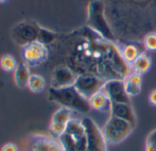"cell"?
<instances>
[{
  "instance_id": "obj_10",
  "label": "cell",
  "mask_w": 156,
  "mask_h": 151,
  "mask_svg": "<svg viewBox=\"0 0 156 151\" xmlns=\"http://www.w3.org/2000/svg\"><path fill=\"white\" fill-rule=\"evenodd\" d=\"M111 116L117 117L123 121L128 122L131 125H135L136 123V116L133 109L129 105V103H116L112 102L111 106Z\"/></svg>"
},
{
  "instance_id": "obj_6",
  "label": "cell",
  "mask_w": 156,
  "mask_h": 151,
  "mask_svg": "<svg viewBox=\"0 0 156 151\" xmlns=\"http://www.w3.org/2000/svg\"><path fill=\"white\" fill-rule=\"evenodd\" d=\"M105 82L106 81L103 79L98 78L95 75L85 74L78 76L73 87L81 95L87 99H89L92 95L103 89Z\"/></svg>"
},
{
  "instance_id": "obj_29",
  "label": "cell",
  "mask_w": 156,
  "mask_h": 151,
  "mask_svg": "<svg viewBox=\"0 0 156 151\" xmlns=\"http://www.w3.org/2000/svg\"><path fill=\"white\" fill-rule=\"evenodd\" d=\"M145 151H156V145L151 143H146Z\"/></svg>"
},
{
  "instance_id": "obj_23",
  "label": "cell",
  "mask_w": 156,
  "mask_h": 151,
  "mask_svg": "<svg viewBox=\"0 0 156 151\" xmlns=\"http://www.w3.org/2000/svg\"><path fill=\"white\" fill-rule=\"evenodd\" d=\"M124 82H125V90L129 97H133L139 94V92L140 91V86L131 84L127 81H124Z\"/></svg>"
},
{
  "instance_id": "obj_14",
  "label": "cell",
  "mask_w": 156,
  "mask_h": 151,
  "mask_svg": "<svg viewBox=\"0 0 156 151\" xmlns=\"http://www.w3.org/2000/svg\"><path fill=\"white\" fill-rule=\"evenodd\" d=\"M65 133L73 136L74 139H78L86 135V129L83 122L76 119H71L66 125Z\"/></svg>"
},
{
  "instance_id": "obj_27",
  "label": "cell",
  "mask_w": 156,
  "mask_h": 151,
  "mask_svg": "<svg viewBox=\"0 0 156 151\" xmlns=\"http://www.w3.org/2000/svg\"><path fill=\"white\" fill-rule=\"evenodd\" d=\"M146 143H151V144H155V145H156V130L152 131V132L148 135Z\"/></svg>"
},
{
  "instance_id": "obj_12",
  "label": "cell",
  "mask_w": 156,
  "mask_h": 151,
  "mask_svg": "<svg viewBox=\"0 0 156 151\" xmlns=\"http://www.w3.org/2000/svg\"><path fill=\"white\" fill-rule=\"evenodd\" d=\"M56 141L43 136L34 135L30 138L29 151H53Z\"/></svg>"
},
{
  "instance_id": "obj_9",
  "label": "cell",
  "mask_w": 156,
  "mask_h": 151,
  "mask_svg": "<svg viewBox=\"0 0 156 151\" xmlns=\"http://www.w3.org/2000/svg\"><path fill=\"white\" fill-rule=\"evenodd\" d=\"M74 74L67 67H57L52 73L51 77V88L60 89L73 86L76 80Z\"/></svg>"
},
{
  "instance_id": "obj_2",
  "label": "cell",
  "mask_w": 156,
  "mask_h": 151,
  "mask_svg": "<svg viewBox=\"0 0 156 151\" xmlns=\"http://www.w3.org/2000/svg\"><path fill=\"white\" fill-rule=\"evenodd\" d=\"M134 126L126 121L111 116L104 126L103 134L107 143L116 145L124 141L133 131Z\"/></svg>"
},
{
  "instance_id": "obj_24",
  "label": "cell",
  "mask_w": 156,
  "mask_h": 151,
  "mask_svg": "<svg viewBox=\"0 0 156 151\" xmlns=\"http://www.w3.org/2000/svg\"><path fill=\"white\" fill-rule=\"evenodd\" d=\"M52 39V34L50 33L49 31L43 30V29H41L40 30V33H39V36H38V40L40 42L43 43L44 45L46 43H49Z\"/></svg>"
},
{
  "instance_id": "obj_15",
  "label": "cell",
  "mask_w": 156,
  "mask_h": 151,
  "mask_svg": "<svg viewBox=\"0 0 156 151\" xmlns=\"http://www.w3.org/2000/svg\"><path fill=\"white\" fill-rule=\"evenodd\" d=\"M151 65V60L146 54H140L138 58L131 64V68L134 73L142 75L146 73Z\"/></svg>"
},
{
  "instance_id": "obj_22",
  "label": "cell",
  "mask_w": 156,
  "mask_h": 151,
  "mask_svg": "<svg viewBox=\"0 0 156 151\" xmlns=\"http://www.w3.org/2000/svg\"><path fill=\"white\" fill-rule=\"evenodd\" d=\"M144 44L148 50L156 51V33H150L144 38Z\"/></svg>"
},
{
  "instance_id": "obj_16",
  "label": "cell",
  "mask_w": 156,
  "mask_h": 151,
  "mask_svg": "<svg viewBox=\"0 0 156 151\" xmlns=\"http://www.w3.org/2000/svg\"><path fill=\"white\" fill-rule=\"evenodd\" d=\"M32 92L39 93L41 92L45 88V80L42 77L36 74L30 76L28 86H27Z\"/></svg>"
},
{
  "instance_id": "obj_5",
  "label": "cell",
  "mask_w": 156,
  "mask_h": 151,
  "mask_svg": "<svg viewBox=\"0 0 156 151\" xmlns=\"http://www.w3.org/2000/svg\"><path fill=\"white\" fill-rule=\"evenodd\" d=\"M40 28L34 22L22 21L17 24L11 31L12 40L19 45L25 46L38 40Z\"/></svg>"
},
{
  "instance_id": "obj_21",
  "label": "cell",
  "mask_w": 156,
  "mask_h": 151,
  "mask_svg": "<svg viewBox=\"0 0 156 151\" xmlns=\"http://www.w3.org/2000/svg\"><path fill=\"white\" fill-rule=\"evenodd\" d=\"M66 125L67 124H62V123H52L51 122V124L49 126V130L51 134L55 136V137H60L62 134L65 133L66 130Z\"/></svg>"
},
{
  "instance_id": "obj_8",
  "label": "cell",
  "mask_w": 156,
  "mask_h": 151,
  "mask_svg": "<svg viewBox=\"0 0 156 151\" xmlns=\"http://www.w3.org/2000/svg\"><path fill=\"white\" fill-rule=\"evenodd\" d=\"M102 90L112 102L129 103V97L125 90V82L122 79H110L105 82Z\"/></svg>"
},
{
  "instance_id": "obj_4",
  "label": "cell",
  "mask_w": 156,
  "mask_h": 151,
  "mask_svg": "<svg viewBox=\"0 0 156 151\" xmlns=\"http://www.w3.org/2000/svg\"><path fill=\"white\" fill-rule=\"evenodd\" d=\"M88 24L105 39L108 41H112L114 39L113 33L105 20L104 6L101 2L95 1L90 5Z\"/></svg>"
},
{
  "instance_id": "obj_26",
  "label": "cell",
  "mask_w": 156,
  "mask_h": 151,
  "mask_svg": "<svg viewBox=\"0 0 156 151\" xmlns=\"http://www.w3.org/2000/svg\"><path fill=\"white\" fill-rule=\"evenodd\" d=\"M0 151H19V148L14 143H8L1 147Z\"/></svg>"
},
{
  "instance_id": "obj_7",
  "label": "cell",
  "mask_w": 156,
  "mask_h": 151,
  "mask_svg": "<svg viewBox=\"0 0 156 151\" xmlns=\"http://www.w3.org/2000/svg\"><path fill=\"white\" fill-rule=\"evenodd\" d=\"M48 55L46 46L39 41L25 45L22 49V57L28 65H37L42 63Z\"/></svg>"
},
{
  "instance_id": "obj_31",
  "label": "cell",
  "mask_w": 156,
  "mask_h": 151,
  "mask_svg": "<svg viewBox=\"0 0 156 151\" xmlns=\"http://www.w3.org/2000/svg\"><path fill=\"white\" fill-rule=\"evenodd\" d=\"M7 1H8V0H0V3H5Z\"/></svg>"
},
{
  "instance_id": "obj_30",
  "label": "cell",
  "mask_w": 156,
  "mask_h": 151,
  "mask_svg": "<svg viewBox=\"0 0 156 151\" xmlns=\"http://www.w3.org/2000/svg\"><path fill=\"white\" fill-rule=\"evenodd\" d=\"M53 151H64V150H63L62 146L61 145V144H60L59 142H56V144H55V145H54Z\"/></svg>"
},
{
  "instance_id": "obj_25",
  "label": "cell",
  "mask_w": 156,
  "mask_h": 151,
  "mask_svg": "<svg viewBox=\"0 0 156 151\" xmlns=\"http://www.w3.org/2000/svg\"><path fill=\"white\" fill-rule=\"evenodd\" d=\"M141 75L140 74H137V73H131L129 76H128L127 79H125V81L129 82V83H131V84H135V85H138V86H140L141 85Z\"/></svg>"
},
{
  "instance_id": "obj_13",
  "label": "cell",
  "mask_w": 156,
  "mask_h": 151,
  "mask_svg": "<svg viewBox=\"0 0 156 151\" xmlns=\"http://www.w3.org/2000/svg\"><path fill=\"white\" fill-rule=\"evenodd\" d=\"M30 76L29 65L26 63H21L14 71V81L19 88H25L28 86Z\"/></svg>"
},
{
  "instance_id": "obj_3",
  "label": "cell",
  "mask_w": 156,
  "mask_h": 151,
  "mask_svg": "<svg viewBox=\"0 0 156 151\" xmlns=\"http://www.w3.org/2000/svg\"><path fill=\"white\" fill-rule=\"evenodd\" d=\"M87 137V151H108L107 141L103 131L90 118L86 117L82 120Z\"/></svg>"
},
{
  "instance_id": "obj_19",
  "label": "cell",
  "mask_w": 156,
  "mask_h": 151,
  "mask_svg": "<svg viewBox=\"0 0 156 151\" xmlns=\"http://www.w3.org/2000/svg\"><path fill=\"white\" fill-rule=\"evenodd\" d=\"M18 66L16 59L10 54H4L0 58V67L6 72H14Z\"/></svg>"
},
{
  "instance_id": "obj_1",
  "label": "cell",
  "mask_w": 156,
  "mask_h": 151,
  "mask_svg": "<svg viewBox=\"0 0 156 151\" xmlns=\"http://www.w3.org/2000/svg\"><path fill=\"white\" fill-rule=\"evenodd\" d=\"M48 98L52 102L79 112H88L91 109L88 99L81 95L73 86L60 89L51 88Z\"/></svg>"
},
{
  "instance_id": "obj_18",
  "label": "cell",
  "mask_w": 156,
  "mask_h": 151,
  "mask_svg": "<svg viewBox=\"0 0 156 151\" xmlns=\"http://www.w3.org/2000/svg\"><path fill=\"white\" fill-rule=\"evenodd\" d=\"M140 55L139 49L133 44H128L124 46L122 50V57L124 61L128 64H132Z\"/></svg>"
},
{
  "instance_id": "obj_11",
  "label": "cell",
  "mask_w": 156,
  "mask_h": 151,
  "mask_svg": "<svg viewBox=\"0 0 156 151\" xmlns=\"http://www.w3.org/2000/svg\"><path fill=\"white\" fill-rule=\"evenodd\" d=\"M89 104L92 109L100 112H111L112 101L108 97V95L101 90L100 91L95 93L88 99Z\"/></svg>"
},
{
  "instance_id": "obj_28",
  "label": "cell",
  "mask_w": 156,
  "mask_h": 151,
  "mask_svg": "<svg viewBox=\"0 0 156 151\" xmlns=\"http://www.w3.org/2000/svg\"><path fill=\"white\" fill-rule=\"evenodd\" d=\"M149 101H150V102L152 105L156 106V90H152L150 93V95H149Z\"/></svg>"
},
{
  "instance_id": "obj_20",
  "label": "cell",
  "mask_w": 156,
  "mask_h": 151,
  "mask_svg": "<svg viewBox=\"0 0 156 151\" xmlns=\"http://www.w3.org/2000/svg\"><path fill=\"white\" fill-rule=\"evenodd\" d=\"M59 143L62 146L64 151H77L76 150V140L68 134L67 133L62 134L59 137Z\"/></svg>"
},
{
  "instance_id": "obj_17",
  "label": "cell",
  "mask_w": 156,
  "mask_h": 151,
  "mask_svg": "<svg viewBox=\"0 0 156 151\" xmlns=\"http://www.w3.org/2000/svg\"><path fill=\"white\" fill-rule=\"evenodd\" d=\"M70 120H71V110L65 107H62L61 109L57 110L51 117L52 123H57L62 124H67L70 122Z\"/></svg>"
}]
</instances>
